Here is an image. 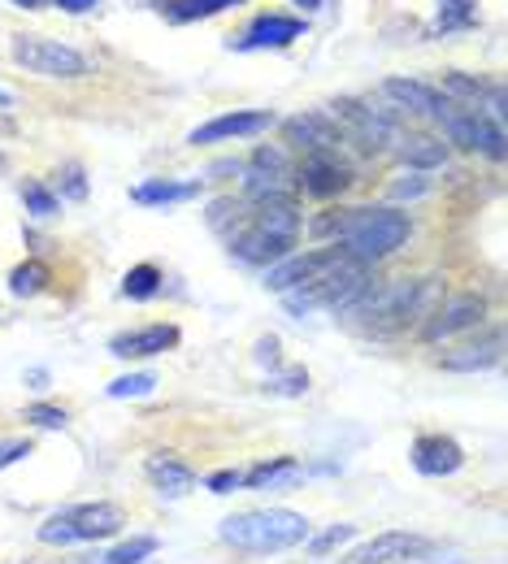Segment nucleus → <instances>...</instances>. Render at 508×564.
Returning <instances> with one entry per match:
<instances>
[{
    "instance_id": "c85d7f7f",
    "label": "nucleus",
    "mask_w": 508,
    "mask_h": 564,
    "mask_svg": "<svg viewBox=\"0 0 508 564\" xmlns=\"http://www.w3.org/2000/svg\"><path fill=\"white\" fill-rule=\"evenodd\" d=\"M478 22V0H439L431 35H452V31H469Z\"/></svg>"
},
{
    "instance_id": "79ce46f5",
    "label": "nucleus",
    "mask_w": 508,
    "mask_h": 564,
    "mask_svg": "<svg viewBox=\"0 0 508 564\" xmlns=\"http://www.w3.org/2000/svg\"><path fill=\"white\" fill-rule=\"evenodd\" d=\"M35 452V443L31 438H0V474L4 469H13L18 460H26Z\"/></svg>"
},
{
    "instance_id": "4468645a",
    "label": "nucleus",
    "mask_w": 508,
    "mask_h": 564,
    "mask_svg": "<svg viewBox=\"0 0 508 564\" xmlns=\"http://www.w3.org/2000/svg\"><path fill=\"white\" fill-rule=\"evenodd\" d=\"M283 135L300 156L326 152V156H348V140L331 113H295L283 122Z\"/></svg>"
},
{
    "instance_id": "473e14b6",
    "label": "nucleus",
    "mask_w": 508,
    "mask_h": 564,
    "mask_svg": "<svg viewBox=\"0 0 508 564\" xmlns=\"http://www.w3.org/2000/svg\"><path fill=\"white\" fill-rule=\"evenodd\" d=\"M18 196H22V205L31 217H40V221H48V217H57L62 213V200H57V192L48 187V183H40V178H26V183H18Z\"/></svg>"
},
{
    "instance_id": "a18cd8bd",
    "label": "nucleus",
    "mask_w": 508,
    "mask_h": 564,
    "mask_svg": "<svg viewBox=\"0 0 508 564\" xmlns=\"http://www.w3.org/2000/svg\"><path fill=\"white\" fill-rule=\"evenodd\" d=\"M26 382H31L35 391H44V387H48V369H31V373H26Z\"/></svg>"
},
{
    "instance_id": "aec40b11",
    "label": "nucleus",
    "mask_w": 508,
    "mask_h": 564,
    "mask_svg": "<svg viewBox=\"0 0 508 564\" xmlns=\"http://www.w3.org/2000/svg\"><path fill=\"white\" fill-rule=\"evenodd\" d=\"M500 356H505V330L487 326L478 339H469V344L452 348L447 356H439V369H447V373H487V369L500 365Z\"/></svg>"
},
{
    "instance_id": "39448f33",
    "label": "nucleus",
    "mask_w": 508,
    "mask_h": 564,
    "mask_svg": "<svg viewBox=\"0 0 508 564\" xmlns=\"http://www.w3.org/2000/svg\"><path fill=\"white\" fill-rule=\"evenodd\" d=\"M374 279V270L361 265V261H353V257H339L335 265H326L317 279H309L304 286H295L283 295V308H288L291 317H309L313 308H331V313H344L357 295H361L365 286Z\"/></svg>"
},
{
    "instance_id": "1a4fd4ad",
    "label": "nucleus",
    "mask_w": 508,
    "mask_h": 564,
    "mask_svg": "<svg viewBox=\"0 0 508 564\" xmlns=\"http://www.w3.org/2000/svg\"><path fill=\"white\" fill-rule=\"evenodd\" d=\"M435 122L443 127V135L456 143V148L483 152V156L496 161V165L505 161V122H496V118H487V113H478V109L452 105L447 96H443V109H439Z\"/></svg>"
},
{
    "instance_id": "37998d69",
    "label": "nucleus",
    "mask_w": 508,
    "mask_h": 564,
    "mask_svg": "<svg viewBox=\"0 0 508 564\" xmlns=\"http://www.w3.org/2000/svg\"><path fill=\"white\" fill-rule=\"evenodd\" d=\"M257 365H270V373L274 369H283V356H279V339L274 335H266V339H257Z\"/></svg>"
},
{
    "instance_id": "7c9ffc66",
    "label": "nucleus",
    "mask_w": 508,
    "mask_h": 564,
    "mask_svg": "<svg viewBox=\"0 0 508 564\" xmlns=\"http://www.w3.org/2000/svg\"><path fill=\"white\" fill-rule=\"evenodd\" d=\"M161 286H165V274L156 270V265H131L127 274H122V300H136V304H144V300H156L161 295Z\"/></svg>"
},
{
    "instance_id": "9d476101",
    "label": "nucleus",
    "mask_w": 508,
    "mask_h": 564,
    "mask_svg": "<svg viewBox=\"0 0 508 564\" xmlns=\"http://www.w3.org/2000/svg\"><path fill=\"white\" fill-rule=\"evenodd\" d=\"M13 62L22 70L44 74V78H83L91 70V62L78 48L62 44V40H48V35H18L13 40Z\"/></svg>"
},
{
    "instance_id": "2eb2a0df",
    "label": "nucleus",
    "mask_w": 508,
    "mask_h": 564,
    "mask_svg": "<svg viewBox=\"0 0 508 564\" xmlns=\"http://www.w3.org/2000/svg\"><path fill=\"white\" fill-rule=\"evenodd\" d=\"M270 127H279L274 113H266V109H235V113H221V118L201 122V127L187 135V143H192V148H209V143L252 140V135H266Z\"/></svg>"
},
{
    "instance_id": "2f4dec72",
    "label": "nucleus",
    "mask_w": 508,
    "mask_h": 564,
    "mask_svg": "<svg viewBox=\"0 0 508 564\" xmlns=\"http://www.w3.org/2000/svg\"><path fill=\"white\" fill-rule=\"evenodd\" d=\"M365 217V209H353V205H339V209H326V213H317L313 221H309V235H317V239H344L357 221Z\"/></svg>"
},
{
    "instance_id": "b1692460",
    "label": "nucleus",
    "mask_w": 508,
    "mask_h": 564,
    "mask_svg": "<svg viewBox=\"0 0 508 564\" xmlns=\"http://www.w3.org/2000/svg\"><path fill=\"white\" fill-rule=\"evenodd\" d=\"M387 100H396L400 113H422V118H439L443 109V91L431 87V83H418V78H387L378 87Z\"/></svg>"
},
{
    "instance_id": "de8ad7c7",
    "label": "nucleus",
    "mask_w": 508,
    "mask_h": 564,
    "mask_svg": "<svg viewBox=\"0 0 508 564\" xmlns=\"http://www.w3.org/2000/svg\"><path fill=\"white\" fill-rule=\"evenodd\" d=\"M0 109H13V91H4V87H0Z\"/></svg>"
},
{
    "instance_id": "ea45409f",
    "label": "nucleus",
    "mask_w": 508,
    "mask_h": 564,
    "mask_svg": "<svg viewBox=\"0 0 508 564\" xmlns=\"http://www.w3.org/2000/svg\"><path fill=\"white\" fill-rule=\"evenodd\" d=\"M205 491L209 495H235L244 491V469H218L205 478Z\"/></svg>"
},
{
    "instance_id": "c03bdc74",
    "label": "nucleus",
    "mask_w": 508,
    "mask_h": 564,
    "mask_svg": "<svg viewBox=\"0 0 508 564\" xmlns=\"http://www.w3.org/2000/svg\"><path fill=\"white\" fill-rule=\"evenodd\" d=\"M235 174H244V161H239V156H230V161H218V165L209 170V178H235Z\"/></svg>"
},
{
    "instance_id": "f8f14e48",
    "label": "nucleus",
    "mask_w": 508,
    "mask_h": 564,
    "mask_svg": "<svg viewBox=\"0 0 508 564\" xmlns=\"http://www.w3.org/2000/svg\"><path fill=\"white\" fill-rule=\"evenodd\" d=\"M439 543L413 530H382L374 539H365L361 547L348 556V564H431Z\"/></svg>"
},
{
    "instance_id": "9b49d317",
    "label": "nucleus",
    "mask_w": 508,
    "mask_h": 564,
    "mask_svg": "<svg viewBox=\"0 0 508 564\" xmlns=\"http://www.w3.org/2000/svg\"><path fill=\"white\" fill-rule=\"evenodd\" d=\"M487 322V295L478 291H456L447 300H439L435 313L422 322V339L426 344H443V339H456V335H469Z\"/></svg>"
},
{
    "instance_id": "dca6fc26",
    "label": "nucleus",
    "mask_w": 508,
    "mask_h": 564,
    "mask_svg": "<svg viewBox=\"0 0 508 564\" xmlns=\"http://www.w3.org/2000/svg\"><path fill=\"white\" fill-rule=\"evenodd\" d=\"M443 96L452 105H465V109H478L496 122L508 118V105H505V83H491V78H474V74H443Z\"/></svg>"
},
{
    "instance_id": "393cba45",
    "label": "nucleus",
    "mask_w": 508,
    "mask_h": 564,
    "mask_svg": "<svg viewBox=\"0 0 508 564\" xmlns=\"http://www.w3.org/2000/svg\"><path fill=\"white\" fill-rule=\"evenodd\" d=\"M304 465L295 456H270V460H257L252 469H244V491H283L304 482Z\"/></svg>"
},
{
    "instance_id": "0eeeda50",
    "label": "nucleus",
    "mask_w": 508,
    "mask_h": 564,
    "mask_svg": "<svg viewBox=\"0 0 508 564\" xmlns=\"http://www.w3.org/2000/svg\"><path fill=\"white\" fill-rule=\"evenodd\" d=\"M331 118L339 122L344 140L357 143L365 156H378L382 148L400 140V109H374L369 100H357V96H339L331 105Z\"/></svg>"
},
{
    "instance_id": "cd10ccee",
    "label": "nucleus",
    "mask_w": 508,
    "mask_h": 564,
    "mask_svg": "<svg viewBox=\"0 0 508 564\" xmlns=\"http://www.w3.org/2000/svg\"><path fill=\"white\" fill-rule=\"evenodd\" d=\"M48 282H53V270L44 265V261H22V265H13L9 270V295H18V300H35V295H44L48 291Z\"/></svg>"
},
{
    "instance_id": "f257e3e1",
    "label": "nucleus",
    "mask_w": 508,
    "mask_h": 564,
    "mask_svg": "<svg viewBox=\"0 0 508 564\" xmlns=\"http://www.w3.org/2000/svg\"><path fill=\"white\" fill-rule=\"evenodd\" d=\"M439 300H443L439 279H369V286L344 308V317L369 339H387L409 326H422L435 313Z\"/></svg>"
},
{
    "instance_id": "58836bf2",
    "label": "nucleus",
    "mask_w": 508,
    "mask_h": 564,
    "mask_svg": "<svg viewBox=\"0 0 508 564\" xmlns=\"http://www.w3.org/2000/svg\"><path fill=\"white\" fill-rule=\"evenodd\" d=\"M26 422L40 425V430H66L71 413L57 409V404H48V400H35V404H26Z\"/></svg>"
},
{
    "instance_id": "4c0bfd02",
    "label": "nucleus",
    "mask_w": 508,
    "mask_h": 564,
    "mask_svg": "<svg viewBox=\"0 0 508 564\" xmlns=\"http://www.w3.org/2000/svg\"><path fill=\"white\" fill-rule=\"evenodd\" d=\"M53 192H57V200H74V205H83V200H87V174H83V165H78V161H66V165L57 170Z\"/></svg>"
},
{
    "instance_id": "a878e982",
    "label": "nucleus",
    "mask_w": 508,
    "mask_h": 564,
    "mask_svg": "<svg viewBox=\"0 0 508 564\" xmlns=\"http://www.w3.org/2000/svg\"><path fill=\"white\" fill-rule=\"evenodd\" d=\"M400 161L413 170V174H431V170H443L447 161V143L435 140V135H413V140H400Z\"/></svg>"
},
{
    "instance_id": "8fccbe9b",
    "label": "nucleus",
    "mask_w": 508,
    "mask_h": 564,
    "mask_svg": "<svg viewBox=\"0 0 508 564\" xmlns=\"http://www.w3.org/2000/svg\"><path fill=\"white\" fill-rule=\"evenodd\" d=\"M300 9H322V0H295Z\"/></svg>"
},
{
    "instance_id": "a19ab883",
    "label": "nucleus",
    "mask_w": 508,
    "mask_h": 564,
    "mask_svg": "<svg viewBox=\"0 0 508 564\" xmlns=\"http://www.w3.org/2000/svg\"><path fill=\"white\" fill-rule=\"evenodd\" d=\"M431 192V178L426 174H409L400 183H391V200H422Z\"/></svg>"
},
{
    "instance_id": "6e6552de",
    "label": "nucleus",
    "mask_w": 508,
    "mask_h": 564,
    "mask_svg": "<svg viewBox=\"0 0 508 564\" xmlns=\"http://www.w3.org/2000/svg\"><path fill=\"white\" fill-rule=\"evenodd\" d=\"M295 165L279 143H261L244 161V200L248 205H270V200H295Z\"/></svg>"
},
{
    "instance_id": "412c9836",
    "label": "nucleus",
    "mask_w": 508,
    "mask_h": 564,
    "mask_svg": "<svg viewBox=\"0 0 508 564\" xmlns=\"http://www.w3.org/2000/svg\"><path fill=\"white\" fill-rule=\"evenodd\" d=\"M144 478L161 499H187L201 487V474L187 460H179L174 452H152L144 460Z\"/></svg>"
},
{
    "instance_id": "423d86ee",
    "label": "nucleus",
    "mask_w": 508,
    "mask_h": 564,
    "mask_svg": "<svg viewBox=\"0 0 508 564\" xmlns=\"http://www.w3.org/2000/svg\"><path fill=\"white\" fill-rule=\"evenodd\" d=\"M409 235H413V217L400 209H365V217L339 239V248H344V257H353V261H361V265H378V261H387V257H396L404 243H409Z\"/></svg>"
},
{
    "instance_id": "49530a36",
    "label": "nucleus",
    "mask_w": 508,
    "mask_h": 564,
    "mask_svg": "<svg viewBox=\"0 0 508 564\" xmlns=\"http://www.w3.org/2000/svg\"><path fill=\"white\" fill-rule=\"evenodd\" d=\"M57 4H62V9H66V13H83V9H91V4H96V0H57Z\"/></svg>"
},
{
    "instance_id": "3c124183",
    "label": "nucleus",
    "mask_w": 508,
    "mask_h": 564,
    "mask_svg": "<svg viewBox=\"0 0 508 564\" xmlns=\"http://www.w3.org/2000/svg\"><path fill=\"white\" fill-rule=\"evenodd\" d=\"M0 170H4V152H0Z\"/></svg>"
},
{
    "instance_id": "f704fd0d",
    "label": "nucleus",
    "mask_w": 508,
    "mask_h": 564,
    "mask_svg": "<svg viewBox=\"0 0 508 564\" xmlns=\"http://www.w3.org/2000/svg\"><path fill=\"white\" fill-rule=\"evenodd\" d=\"M353 539H357V525H348V521H339V525H326L322 534H309V539H304V552L322 561V556H331V552H339V547H348Z\"/></svg>"
},
{
    "instance_id": "f03ea898",
    "label": "nucleus",
    "mask_w": 508,
    "mask_h": 564,
    "mask_svg": "<svg viewBox=\"0 0 508 564\" xmlns=\"http://www.w3.org/2000/svg\"><path fill=\"white\" fill-rule=\"evenodd\" d=\"M300 230H304V217L295 209V200H270V205H252L248 221L226 239V248L239 265L270 270L295 252Z\"/></svg>"
},
{
    "instance_id": "a211bd4d",
    "label": "nucleus",
    "mask_w": 508,
    "mask_h": 564,
    "mask_svg": "<svg viewBox=\"0 0 508 564\" xmlns=\"http://www.w3.org/2000/svg\"><path fill=\"white\" fill-rule=\"evenodd\" d=\"M409 465L422 478H452L465 469V447L452 434H418L409 447Z\"/></svg>"
},
{
    "instance_id": "f3484780",
    "label": "nucleus",
    "mask_w": 508,
    "mask_h": 564,
    "mask_svg": "<svg viewBox=\"0 0 508 564\" xmlns=\"http://www.w3.org/2000/svg\"><path fill=\"white\" fill-rule=\"evenodd\" d=\"M344 257V248L335 243V248H309V252H291L283 257L279 265H270L266 270V286L274 291V295H288L295 286H304L309 279H317L326 265H335Z\"/></svg>"
},
{
    "instance_id": "e433bc0d",
    "label": "nucleus",
    "mask_w": 508,
    "mask_h": 564,
    "mask_svg": "<svg viewBox=\"0 0 508 564\" xmlns=\"http://www.w3.org/2000/svg\"><path fill=\"white\" fill-rule=\"evenodd\" d=\"M266 391H270V395H283V400H300V395L309 391V373H304L300 365L274 369V373L266 378Z\"/></svg>"
},
{
    "instance_id": "bb28decb",
    "label": "nucleus",
    "mask_w": 508,
    "mask_h": 564,
    "mask_svg": "<svg viewBox=\"0 0 508 564\" xmlns=\"http://www.w3.org/2000/svg\"><path fill=\"white\" fill-rule=\"evenodd\" d=\"M248 213L252 205L244 200V196H218V200H209V209H205V221H209V230L221 235V239H230L244 221H248Z\"/></svg>"
},
{
    "instance_id": "c9c22d12",
    "label": "nucleus",
    "mask_w": 508,
    "mask_h": 564,
    "mask_svg": "<svg viewBox=\"0 0 508 564\" xmlns=\"http://www.w3.org/2000/svg\"><path fill=\"white\" fill-rule=\"evenodd\" d=\"M152 391H156V373H148V369L122 373V378H114V382L105 387L109 400H148Z\"/></svg>"
},
{
    "instance_id": "6ab92c4d",
    "label": "nucleus",
    "mask_w": 508,
    "mask_h": 564,
    "mask_svg": "<svg viewBox=\"0 0 508 564\" xmlns=\"http://www.w3.org/2000/svg\"><path fill=\"white\" fill-rule=\"evenodd\" d=\"M179 326L170 322H152V326H136V330H122L109 339V356L118 360H152V356H165L179 348Z\"/></svg>"
},
{
    "instance_id": "5701e85b",
    "label": "nucleus",
    "mask_w": 508,
    "mask_h": 564,
    "mask_svg": "<svg viewBox=\"0 0 508 564\" xmlns=\"http://www.w3.org/2000/svg\"><path fill=\"white\" fill-rule=\"evenodd\" d=\"M205 183L201 178H144L131 187V200L144 209H165V205H192L201 200Z\"/></svg>"
},
{
    "instance_id": "ddd939ff",
    "label": "nucleus",
    "mask_w": 508,
    "mask_h": 564,
    "mask_svg": "<svg viewBox=\"0 0 508 564\" xmlns=\"http://www.w3.org/2000/svg\"><path fill=\"white\" fill-rule=\"evenodd\" d=\"M353 165L348 156H326V152H313L295 165V192L313 196V200H335L353 187Z\"/></svg>"
},
{
    "instance_id": "4be33fe9",
    "label": "nucleus",
    "mask_w": 508,
    "mask_h": 564,
    "mask_svg": "<svg viewBox=\"0 0 508 564\" xmlns=\"http://www.w3.org/2000/svg\"><path fill=\"white\" fill-rule=\"evenodd\" d=\"M300 35H304V22H300V18H283V13H261V18H252V26H248L239 40H230V48H239V53L288 48L291 40H300Z\"/></svg>"
},
{
    "instance_id": "c756f323",
    "label": "nucleus",
    "mask_w": 508,
    "mask_h": 564,
    "mask_svg": "<svg viewBox=\"0 0 508 564\" xmlns=\"http://www.w3.org/2000/svg\"><path fill=\"white\" fill-rule=\"evenodd\" d=\"M156 539L152 534H131V539H122V543H114L109 552H100V556H87L91 564H144L156 556Z\"/></svg>"
},
{
    "instance_id": "09e8293b",
    "label": "nucleus",
    "mask_w": 508,
    "mask_h": 564,
    "mask_svg": "<svg viewBox=\"0 0 508 564\" xmlns=\"http://www.w3.org/2000/svg\"><path fill=\"white\" fill-rule=\"evenodd\" d=\"M9 4H18V9H40L44 0H9Z\"/></svg>"
},
{
    "instance_id": "7ed1b4c3",
    "label": "nucleus",
    "mask_w": 508,
    "mask_h": 564,
    "mask_svg": "<svg viewBox=\"0 0 508 564\" xmlns=\"http://www.w3.org/2000/svg\"><path fill=\"white\" fill-rule=\"evenodd\" d=\"M313 534L309 517L295 508H244L221 517L218 539L239 556H283L291 547H304Z\"/></svg>"
},
{
    "instance_id": "72a5a7b5",
    "label": "nucleus",
    "mask_w": 508,
    "mask_h": 564,
    "mask_svg": "<svg viewBox=\"0 0 508 564\" xmlns=\"http://www.w3.org/2000/svg\"><path fill=\"white\" fill-rule=\"evenodd\" d=\"M244 0H165V18L170 22H196V18H214V13H226Z\"/></svg>"
},
{
    "instance_id": "20e7f679",
    "label": "nucleus",
    "mask_w": 508,
    "mask_h": 564,
    "mask_svg": "<svg viewBox=\"0 0 508 564\" xmlns=\"http://www.w3.org/2000/svg\"><path fill=\"white\" fill-rule=\"evenodd\" d=\"M127 530V508L114 499H87L71 503L53 517H44V525L35 530V539L44 547H91V543H109Z\"/></svg>"
}]
</instances>
